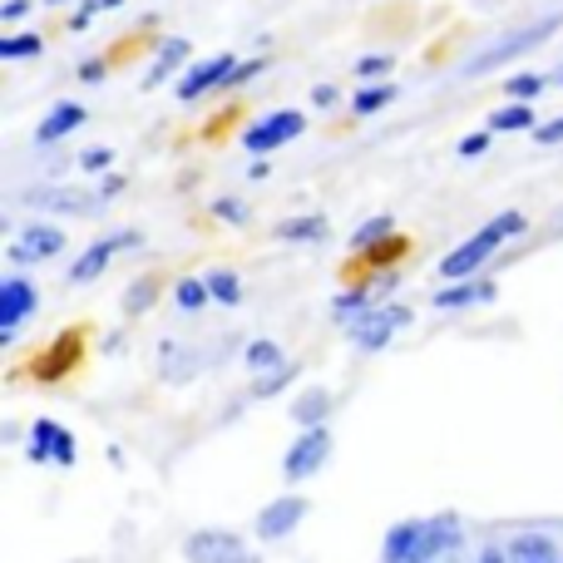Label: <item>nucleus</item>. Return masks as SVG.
Returning a JSON list of instances; mask_svg holds the SVG:
<instances>
[{
    "label": "nucleus",
    "instance_id": "obj_1",
    "mask_svg": "<svg viewBox=\"0 0 563 563\" xmlns=\"http://www.w3.org/2000/svg\"><path fill=\"white\" fill-rule=\"evenodd\" d=\"M529 228V218L519 213V208H505V213H495L485 228H475V233L465 238V243H455L445 257L435 263V277L440 282H465V277H479L489 267V257H499V247L515 243L519 233Z\"/></svg>",
    "mask_w": 563,
    "mask_h": 563
},
{
    "label": "nucleus",
    "instance_id": "obj_2",
    "mask_svg": "<svg viewBox=\"0 0 563 563\" xmlns=\"http://www.w3.org/2000/svg\"><path fill=\"white\" fill-rule=\"evenodd\" d=\"M410 563H479L470 525L455 515V509L420 515V544H416V559Z\"/></svg>",
    "mask_w": 563,
    "mask_h": 563
},
{
    "label": "nucleus",
    "instance_id": "obj_3",
    "mask_svg": "<svg viewBox=\"0 0 563 563\" xmlns=\"http://www.w3.org/2000/svg\"><path fill=\"white\" fill-rule=\"evenodd\" d=\"M331 455H336V435H331V426L297 430V435L287 440V450H282V479H287V489L311 485V479L331 465Z\"/></svg>",
    "mask_w": 563,
    "mask_h": 563
},
{
    "label": "nucleus",
    "instance_id": "obj_4",
    "mask_svg": "<svg viewBox=\"0 0 563 563\" xmlns=\"http://www.w3.org/2000/svg\"><path fill=\"white\" fill-rule=\"evenodd\" d=\"M184 563H263V554L253 549V539L243 529H223V525H203L188 529L184 544H178Z\"/></svg>",
    "mask_w": 563,
    "mask_h": 563
},
{
    "label": "nucleus",
    "instance_id": "obj_5",
    "mask_svg": "<svg viewBox=\"0 0 563 563\" xmlns=\"http://www.w3.org/2000/svg\"><path fill=\"white\" fill-rule=\"evenodd\" d=\"M25 460L40 470H75L79 465V435L55 416H35L25 426Z\"/></svg>",
    "mask_w": 563,
    "mask_h": 563
},
{
    "label": "nucleus",
    "instance_id": "obj_6",
    "mask_svg": "<svg viewBox=\"0 0 563 563\" xmlns=\"http://www.w3.org/2000/svg\"><path fill=\"white\" fill-rule=\"evenodd\" d=\"M134 247H144V233L139 228H119V233H104L95 238V243L79 247V257L69 263V287H89V282H99L109 273V263H114L119 253H134Z\"/></svg>",
    "mask_w": 563,
    "mask_h": 563
},
{
    "label": "nucleus",
    "instance_id": "obj_7",
    "mask_svg": "<svg viewBox=\"0 0 563 563\" xmlns=\"http://www.w3.org/2000/svg\"><path fill=\"white\" fill-rule=\"evenodd\" d=\"M307 515H311V499L301 489H282L253 515V539L257 544H282V539H291L307 525Z\"/></svg>",
    "mask_w": 563,
    "mask_h": 563
},
{
    "label": "nucleus",
    "instance_id": "obj_8",
    "mask_svg": "<svg viewBox=\"0 0 563 563\" xmlns=\"http://www.w3.org/2000/svg\"><path fill=\"white\" fill-rule=\"evenodd\" d=\"M410 321H416V311H410L406 301H380V307H371L356 327H346V336L361 356H376V351H386L390 341H396V331H406Z\"/></svg>",
    "mask_w": 563,
    "mask_h": 563
},
{
    "label": "nucleus",
    "instance_id": "obj_9",
    "mask_svg": "<svg viewBox=\"0 0 563 563\" xmlns=\"http://www.w3.org/2000/svg\"><path fill=\"white\" fill-rule=\"evenodd\" d=\"M301 134H307V114H301V109H277V114H263L257 124H247L243 134H238V144H243L253 158H267Z\"/></svg>",
    "mask_w": 563,
    "mask_h": 563
},
{
    "label": "nucleus",
    "instance_id": "obj_10",
    "mask_svg": "<svg viewBox=\"0 0 563 563\" xmlns=\"http://www.w3.org/2000/svg\"><path fill=\"white\" fill-rule=\"evenodd\" d=\"M563 30V15H544V20H534V25H525V30H515V35H505V40H495V45L485 49V55H475L465 65V75H489V69H499V65H509L515 55H525V49H534L539 40H549V35H559Z\"/></svg>",
    "mask_w": 563,
    "mask_h": 563
},
{
    "label": "nucleus",
    "instance_id": "obj_11",
    "mask_svg": "<svg viewBox=\"0 0 563 563\" xmlns=\"http://www.w3.org/2000/svg\"><path fill=\"white\" fill-rule=\"evenodd\" d=\"M65 228L59 223H30L15 233V243H10V263L15 267H35V263H49V257L65 253Z\"/></svg>",
    "mask_w": 563,
    "mask_h": 563
},
{
    "label": "nucleus",
    "instance_id": "obj_12",
    "mask_svg": "<svg viewBox=\"0 0 563 563\" xmlns=\"http://www.w3.org/2000/svg\"><path fill=\"white\" fill-rule=\"evenodd\" d=\"M40 311V287L25 273L0 277V331H20Z\"/></svg>",
    "mask_w": 563,
    "mask_h": 563
},
{
    "label": "nucleus",
    "instance_id": "obj_13",
    "mask_svg": "<svg viewBox=\"0 0 563 563\" xmlns=\"http://www.w3.org/2000/svg\"><path fill=\"white\" fill-rule=\"evenodd\" d=\"M499 297V282L495 277H465V282H445V287L430 291V307L435 311H475V307H489Z\"/></svg>",
    "mask_w": 563,
    "mask_h": 563
},
{
    "label": "nucleus",
    "instance_id": "obj_14",
    "mask_svg": "<svg viewBox=\"0 0 563 563\" xmlns=\"http://www.w3.org/2000/svg\"><path fill=\"white\" fill-rule=\"evenodd\" d=\"M233 65H238L233 55H208V59H198V65H188L184 75H178L174 95L184 99V104H194V99H203V95H213V89H223V79L233 75Z\"/></svg>",
    "mask_w": 563,
    "mask_h": 563
},
{
    "label": "nucleus",
    "instance_id": "obj_15",
    "mask_svg": "<svg viewBox=\"0 0 563 563\" xmlns=\"http://www.w3.org/2000/svg\"><path fill=\"white\" fill-rule=\"evenodd\" d=\"M25 203L40 208V213H75V218H99L104 213V198L99 194H75V188H30Z\"/></svg>",
    "mask_w": 563,
    "mask_h": 563
},
{
    "label": "nucleus",
    "instance_id": "obj_16",
    "mask_svg": "<svg viewBox=\"0 0 563 563\" xmlns=\"http://www.w3.org/2000/svg\"><path fill=\"white\" fill-rule=\"evenodd\" d=\"M79 351H85L79 331H59V336L49 341L45 351H40V361H35V380H40V386H55V380H65L69 371L79 366Z\"/></svg>",
    "mask_w": 563,
    "mask_h": 563
},
{
    "label": "nucleus",
    "instance_id": "obj_17",
    "mask_svg": "<svg viewBox=\"0 0 563 563\" xmlns=\"http://www.w3.org/2000/svg\"><path fill=\"white\" fill-rule=\"evenodd\" d=\"M509 563H563V544L549 529H515L505 539Z\"/></svg>",
    "mask_w": 563,
    "mask_h": 563
},
{
    "label": "nucleus",
    "instance_id": "obj_18",
    "mask_svg": "<svg viewBox=\"0 0 563 563\" xmlns=\"http://www.w3.org/2000/svg\"><path fill=\"white\" fill-rule=\"evenodd\" d=\"M331 410H336V396H331L327 386H301L297 396L287 400V416L297 430L307 426H331Z\"/></svg>",
    "mask_w": 563,
    "mask_h": 563
},
{
    "label": "nucleus",
    "instance_id": "obj_19",
    "mask_svg": "<svg viewBox=\"0 0 563 563\" xmlns=\"http://www.w3.org/2000/svg\"><path fill=\"white\" fill-rule=\"evenodd\" d=\"M371 307H380V287H376V282H346V287L331 297V321H341V327H356V321L366 317Z\"/></svg>",
    "mask_w": 563,
    "mask_h": 563
},
{
    "label": "nucleus",
    "instance_id": "obj_20",
    "mask_svg": "<svg viewBox=\"0 0 563 563\" xmlns=\"http://www.w3.org/2000/svg\"><path fill=\"white\" fill-rule=\"evenodd\" d=\"M85 104H79V99H59L55 109H49L45 119H40V129H35V144L40 148H49V144H59V139H69L75 134L79 124H85Z\"/></svg>",
    "mask_w": 563,
    "mask_h": 563
},
{
    "label": "nucleus",
    "instance_id": "obj_21",
    "mask_svg": "<svg viewBox=\"0 0 563 563\" xmlns=\"http://www.w3.org/2000/svg\"><path fill=\"white\" fill-rule=\"evenodd\" d=\"M420 544V515L416 519H396V525L380 534V563H410Z\"/></svg>",
    "mask_w": 563,
    "mask_h": 563
},
{
    "label": "nucleus",
    "instance_id": "obj_22",
    "mask_svg": "<svg viewBox=\"0 0 563 563\" xmlns=\"http://www.w3.org/2000/svg\"><path fill=\"white\" fill-rule=\"evenodd\" d=\"M327 238H331V223L321 213H297V218H282L277 223V243L311 247V243H327Z\"/></svg>",
    "mask_w": 563,
    "mask_h": 563
},
{
    "label": "nucleus",
    "instance_id": "obj_23",
    "mask_svg": "<svg viewBox=\"0 0 563 563\" xmlns=\"http://www.w3.org/2000/svg\"><path fill=\"white\" fill-rule=\"evenodd\" d=\"M158 297H164V277H134L124 287V297H119V311H124L129 321H139L158 307Z\"/></svg>",
    "mask_w": 563,
    "mask_h": 563
},
{
    "label": "nucleus",
    "instance_id": "obj_24",
    "mask_svg": "<svg viewBox=\"0 0 563 563\" xmlns=\"http://www.w3.org/2000/svg\"><path fill=\"white\" fill-rule=\"evenodd\" d=\"M297 380H301V361H282L277 371H267V376H257L253 386H247V400H282Z\"/></svg>",
    "mask_w": 563,
    "mask_h": 563
},
{
    "label": "nucleus",
    "instance_id": "obj_25",
    "mask_svg": "<svg viewBox=\"0 0 563 563\" xmlns=\"http://www.w3.org/2000/svg\"><path fill=\"white\" fill-rule=\"evenodd\" d=\"M282 361H287V351L277 346L273 336H253V341H243V371L247 376H267V371H277Z\"/></svg>",
    "mask_w": 563,
    "mask_h": 563
},
{
    "label": "nucleus",
    "instance_id": "obj_26",
    "mask_svg": "<svg viewBox=\"0 0 563 563\" xmlns=\"http://www.w3.org/2000/svg\"><path fill=\"white\" fill-rule=\"evenodd\" d=\"M400 85H390V79H371V85H356V95H351V114H380L386 104H396Z\"/></svg>",
    "mask_w": 563,
    "mask_h": 563
},
{
    "label": "nucleus",
    "instance_id": "obj_27",
    "mask_svg": "<svg viewBox=\"0 0 563 563\" xmlns=\"http://www.w3.org/2000/svg\"><path fill=\"white\" fill-rule=\"evenodd\" d=\"M174 307L184 317H198L203 307H213V291H208V277H174Z\"/></svg>",
    "mask_w": 563,
    "mask_h": 563
},
{
    "label": "nucleus",
    "instance_id": "obj_28",
    "mask_svg": "<svg viewBox=\"0 0 563 563\" xmlns=\"http://www.w3.org/2000/svg\"><path fill=\"white\" fill-rule=\"evenodd\" d=\"M184 59H188V40H164V45H158V55H154V65H148V89H154V85H164V79L168 75H174V69L178 65H184Z\"/></svg>",
    "mask_w": 563,
    "mask_h": 563
},
{
    "label": "nucleus",
    "instance_id": "obj_29",
    "mask_svg": "<svg viewBox=\"0 0 563 563\" xmlns=\"http://www.w3.org/2000/svg\"><path fill=\"white\" fill-rule=\"evenodd\" d=\"M406 253H410V238H406V233H390V238H380L371 253H361V263L376 267V273H390V267H396Z\"/></svg>",
    "mask_w": 563,
    "mask_h": 563
},
{
    "label": "nucleus",
    "instance_id": "obj_30",
    "mask_svg": "<svg viewBox=\"0 0 563 563\" xmlns=\"http://www.w3.org/2000/svg\"><path fill=\"white\" fill-rule=\"evenodd\" d=\"M390 233H400V228H396V218H390V213H376V218H366V223H361L356 228V233H351V253H371V247H376L380 243V238H390Z\"/></svg>",
    "mask_w": 563,
    "mask_h": 563
},
{
    "label": "nucleus",
    "instance_id": "obj_31",
    "mask_svg": "<svg viewBox=\"0 0 563 563\" xmlns=\"http://www.w3.org/2000/svg\"><path fill=\"white\" fill-rule=\"evenodd\" d=\"M203 277H208V291H213L218 307H243V277H238L233 267H213V273H203Z\"/></svg>",
    "mask_w": 563,
    "mask_h": 563
},
{
    "label": "nucleus",
    "instance_id": "obj_32",
    "mask_svg": "<svg viewBox=\"0 0 563 563\" xmlns=\"http://www.w3.org/2000/svg\"><path fill=\"white\" fill-rule=\"evenodd\" d=\"M489 129H495V134H519V129H534V109L519 104V99H509L505 109H495V114H489Z\"/></svg>",
    "mask_w": 563,
    "mask_h": 563
},
{
    "label": "nucleus",
    "instance_id": "obj_33",
    "mask_svg": "<svg viewBox=\"0 0 563 563\" xmlns=\"http://www.w3.org/2000/svg\"><path fill=\"white\" fill-rule=\"evenodd\" d=\"M40 55H45V40L35 30H20V35L0 40V59H40Z\"/></svg>",
    "mask_w": 563,
    "mask_h": 563
},
{
    "label": "nucleus",
    "instance_id": "obj_34",
    "mask_svg": "<svg viewBox=\"0 0 563 563\" xmlns=\"http://www.w3.org/2000/svg\"><path fill=\"white\" fill-rule=\"evenodd\" d=\"M544 89H549V75H509L505 79V95L519 99V104H534Z\"/></svg>",
    "mask_w": 563,
    "mask_h": 563
},
{
    "label": "nucleus",
    "instance_id": "obj_35",
    "mask_svg": "<svg viewBox=\"0 0 563 563\" xmlns=\"http://www.w3.org/2000/svg\"><path fill=\"white\" fill-rule=\"evenodd\" d=\"M213 218L228 228H247L253 223V208H247L243 198H213Z\"/></svg>",
    "mask_w": 563,
    "mask_h": 563
},
{
    "label": "nucleus",
    "instance_id": "obj_36",
    "mask_svg": "<svg viewBox=\"0 0 563 563\" xmlns=\"http://www.w3.org/2000/svg\"><path fill=\"white\" fill-rule=\"evenodd\" d=\"M263 69H267V55H253V59H238V65H233V75H228V79H223V95H233V89H243V85H247V79H257V75H263Z\"/></svg>",
    "mask_w": 563,
    "mask_h": 563
},
{
    "label": "nucleus",
    "instance_id": "obj_37",
    "mask_svg": "<svg viewBox=\"0 0 563 563\" xmlns=\"http://www.w3.org/2000/svg\"><path fill=\"white\" fill-rule=\"evenodd\" d=\"M75 164H79V174H109V168H114L119 158H114V148L95 144V148H85V154H79Z\"/></svg>",
    "mask_w": 563,
    "mask_h": 563
},
{
    "label": "nucleus",
    "instance_id": "obj_38",
    "mask_svg": "<svg viewBox=\"0 0 563 563\" xmlns=\"http://www.w3.org/2000/svg\"><path fill=\"white\" fill-rule=\"evenodd\" d=\"M390 69H396V55H361L356 59V79H366V85L371 79H386Z\"/></svg>",
    "mask_w": 563,
    "mask_h": 563
},
{
    "label": "nucleus",
    "instance_id": "obj_39",
    "mask_svg": "<svg viewBox=\"0 0 563 563\" xmlns=\"http://www.w3.org/2000/svg\"><path fill=\"white\" fill-rule=\"evenodd\" d=\"M489 134H495V129H479V134H465V139L455 144V154H460V158H485V154H489Z\"/></svg>",
    "mask_w": 563,
    "mask_h": 563
},
{
    "label": "nucleus",
    "instance_id": "obj_40",
    "mask_svg": "<svg viewBox=\"0 0 563 563\" xmlns=\"http://www.w3.org/2000/svg\"><path fill=\"white\" fill-rule=\"evenodd\" d=\"M529 134H534V144H544V148L563 144V114H559V119H549V124H534Z\"/></svg>",
    "mask_w": 563,
    "mask_h": 563
},
{
    "label": "nucleus",
    "instance_id": "obj_41",
    "mask_svg": "<svg viewBox=\"0 0 563 563\" xmlns=\"http://www.w3.org/2000/svg\"><path fill=\"white\" fill-rule=\"evenodd\" d=\"M30 10H35V0H5V5H0V20H5V25H20Z\"/></svg>",
    "mask_w": 563,
    "mask_h": 563
},
{
    "label": "nucleus",
    "instance_id": "obj_42",
    "mask_svg": "<svg viewBox=\"0 0 563 563\" xmlns=\"http://www.w3.org/2000/svg\"><path fill=\"white\" fill-rule=\"evenodd\" d=\"M104 75H109L104 59H79V85H99Z\"/></svg>",
    "mask_w": 563,
    "mask_h": 563
},
{
    "label": "nucleus",
    "instance_id": "obj_43",
    "mask_svg": "<svg viewBox=\"0 0 563 563\" xmlns=\"http://www.w3.org/2000/svg\"><path fill=\"white\" fill-rule=\"evenodd\" d=\"M95 15H99V10L89 5V0H79V10H75V15H69V30H75V35H85V30H89V20H95Z\"/></svg>",
    "mask_w": 563,
    "mask_h": 563
},
{
    "label": "nucleus",
    "instance_id": "obj_44",
    "mask_svg": "<svg viewBox=\"0 0 563 563\" xmlns=\"http://www.w3.org/2000/svg\"><path fill=\"white\" fill-rule=\"evenodd\" d=\"M336 85H317V89H311V104H317V109H331V104H336Z\"/></svg>",
    "mask_w": 563,
    "mask_h": 563
},
{
    "label": "nucleus",
    "instance_id": "obj_45",
    "mask_svg": "<svg viewBox=\"0 0 563 563\" xmlns=\"http://www.w3.org/2000/svg\"><path fill=\"white\" fill-rule=\"evenodd\" d=\"M114 194H124V174H104V184H99V198H114Z\"/></svg>",
    "mask_w": 563,
    "mask_h": 563
},
{
    "label": "nucleus",
    "instance_id": "obj_46",
    "mask_svg": "<svg viewBox=\"0 0 563 563\" xmlns=\"http://www.w3.org/2000/svg\"><path fill=\"white\" fill-rule=\"evenodd\" d=\"M479 563H509L505 544H485V549H479Z\"/></svg>",
    "mask_w": 563,
    "mask_h": 563
},
{
    "label": "nucleus",
    "instance_id": "obj_47",
    "mask_svg": "<svg viewBox=\"0 0 563 563\" xmlns=\"http://www.w3.org/2000/svg\"><path fill=\"white\" fill-rule=\"evenodd\" d=\"M549 89H563V59H559L554 69H549Z\"/></svg>",
    "mask_w": 563,
    "mask_h": 563
},
{
    "label": "nucleus",
    "instance_id": "obj_48",
    "mask_svg": "<svg viewBox=\"0 0 563 563\" xmlns=\"http://www.w3.org/2000/svg\"><path fill=\"white\" fill-rule=\"evenodd\" d=\"M89 5H95V10H119L124 0H89Z\"/></svg>",
    "mask_w": 563,
    "mask_h": 563
},
{
    "label": "nucleus",
    "instance_id": "obj_49",
    "mask_svg": "<svg viewBox=\"0 0 563 563\" xmlns=\"http://www.w3.org/2000/svg\"><path fill=\"white\" fill-rule=\"evenodd\" d=\"M45 5H65V0H45Z\"/></svg>",
    "mask_w": 563,
    "mask_h": 563
}]
</instances>
